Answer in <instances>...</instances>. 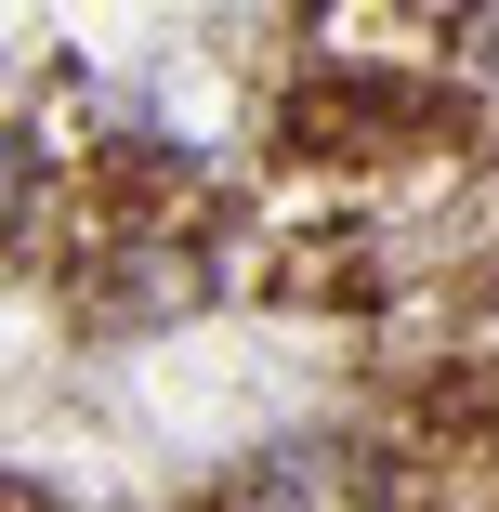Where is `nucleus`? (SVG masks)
I'll use <instances>...</instances> for the list:
<instances>
[{
	"label": "nucleus",
	"instance_id": "f257e3e1",
	"mask_svg": "<svg viewBox=\"0 0 499 512\" xmlns=\"http://www.w3.org/2000/svg\"><path fill=\"white\" fill-rule=\"evenodd\" d=\"M237 512H368V499L342 486V460H276V473H263Z\"/></svg>",
	"mask_w": 499,
	"mask_h": 512
}]
</instances>
